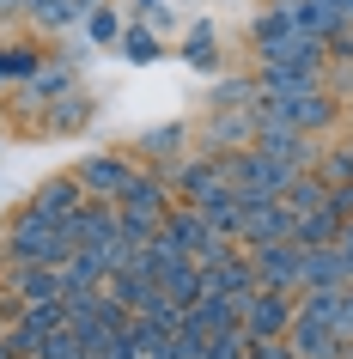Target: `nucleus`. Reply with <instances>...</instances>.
I'll use <instances>...</instances> for the list:
<instances>
[{
	"instance_id": "nucleus-1",
	"label": "nucleus",
	"mask_w": 353,
	"mask_h": 359,
	"mask_svg": "<svg viewBox=\"0 0 353 359\" xmlns=\"http://www.w3.org/2000/svg\"><path fill=\"white\" fill-rule=\"evenodd\" d=\"M250 37H256V61H262V67H298V74H323V61H329V49H323L317 37H305V31H293V25L280 19L274 6H268V13L250 25Z\"/></svg>"
},
{
	"instance_id": "nucleus-2",
	"label": "nucleus",
	"mask_w": 353,
	"mask_h": 359,
	"mask_svg": "<svg viewBox=\"0 0 353 359\" xmlns=\"http://www.w3.org/2000/svg\"><path fill=\"white\" fill-rule=\"evenodd\" d=\"M74 250L79 244L61 226H43V219H31V213H19L13 231H6V262L13 268H61Z\"/></svg>"
},
{
	"instance_id": "nucleus-3",
	"label": "nucleus",
	"mask_w": 353,
	"mask_h": 359,
	"mask_svg": "<svg viewBox=\"0 0 353 359\" xmlns=\"http://www.w3.org/2000/svg\"><path fill=\"white\" fill-rule=\"evenodd\" d=\"M165 231L177 238V244H183V256H189L195 268H213V262H225V256H238V244H232V238H220V231L207 226L195 208H171Z\"/></svg>"
},
{
	"instance_id": "nucleus-4",
	"label": "nucleus",
	"mask_w": 353,
	"mask_h": 359,
	"mask_svg": "<svg viewBox=\"0 0 353 359\" xmlns=\"http://www.w3.org/2000/svg\"><path fill=\"white\" fill-rule=\"evenodd\" d=\"M238 311H244V335L250 341H280L286 329H293V317H298V292L256 286L250 299H238Z\"/></svg>"
},
{
	"instance_id": "nucleus-5",
	"label": "nucleus",
	"mask_w": 353,
	"mask_h": 359,
	"mask_svg": "<svg viewBox=\"0 0 353 359\" xmlns=\"http://www.w3.org/2000/svg\"><path fill=\"white\" fill-rule=\"evenodd\" d=\"M256 110L286 122V128H298V134H317V128H329L335 116H341V104L317 86V92H298V97H256Z\"/></svg>"
},
{
	"instance_id": "nucleus-6",
	"label": "nucleus",
	"mask_w": 353,
	"mask_h": 359,
	"mask_svg": "<svg viewBox=\"0 0 353 359\" xmlns=\"http://www.w3.org/2000/svg\"><path fill=\"white\" fill-rule=\"evenodd\" d=\"M134 177H140V170H134L122 152H92V158L74 170V183H79V195H86V201H122Z\"/></svg>"
},
{
	"instance_id": "nucleus-7",
	"label": "nucleus",
	"mask_w": 353,
	"mask_h": 359,
	"mask_svg": "<svg viewBox=\"0 0 353 359\" xmlns=\"http://www.w3.org/2000/svg\"><path fill=\"white\" fill-rule=\"evenodd\" d=\"M274 13H280L286 25H293V31H305V37H317L323 49H329L335 37H347V31H353V25L341 19V13H335L329 0H274Z\"/></svg>"
},
{
	"instance_id": "nucleus-8",
	"label": "nucleus",
	"mask_w": 353,
	"mask_h": 359,
	"mask_svg": "<svg viewBox=\"0 0 353 359\" xmlns=\"http://www.w3.org/2000/svg\"><path fill=\"white\" fill-rule=\"evenodd\" d=\"M183 208H195L207 219V226L220 231V238H232V244H238V226H244V201H238V189H232V183H207L201 195H195V201H183Z\"/></svg>"
},
{
	"instance_id": "nucleus-9",
	"label": "nucleus",
	"mask_w": 353,
	"mask_h": 359,
	"mask_svg": "<svg viewBox=\"0 0 353 359\" xmlns=\"http://www.w3.org/2000/svg\"><path fill=\"white\" fill-rule=\"evenodd\" d=\"M250 268H256V286H274V292H298V244H262V250H244Z\"/></svg>"
},
{
	"instance_id": "nucleus-10",
	"label": "nucleus",
	"mask_w": 353,
	"mask_h": 359,
	"mask_svg": "<svg viewBox=\"0 0 353 359\" xmlns=\"http://www.w3.org/2000/svg\"><path fill=\"white\" fill-rule=\"evenodd\" d=\"M256 292V268H250V256H225V262L201 268V299H250Z\"/></svg>"
},
{
	"instance_id": "nucleus-11",
	"label": "nucleus",
	"mask_w": 353,
	"mask_h": 359,
	"mask_svg": "<svg viewBox=\"0 0 353 359\" xmlns=\"http://www.w3.org/2000/svg\"><path fill=\"white\" fill-rule=\"evenodd\" d=\"M305 262H298V292H317V286H353V268L341 250H298Z\"/></svg>"
},
{
	"instance_id": "nucleus-12",
	"label": "nucleus",
	"mask_w": 353,
	"mask_h": 359,
	"mask_svg": "<svg viewBox=\"0 0 353 359\" xmlns=\"http://www.w3.org/2000/svg\"><path fill=\"white\" fill-rule=\"evenodd\" d=\"M61 231H67L79 250L110 244V238H116V201H79V213H74V219H67Z\"/></svg>"
},
{
	"instance_id": "nucleus-13",
	"label": "nucleus",
	"mask_w": 353,
	"mask_h": 359,
	"mask_svg": "<svg viewBox=\"0 0 353 359\" xmlns=\"http://www.w3.org/2000/svg\"><path fill=\"white\" fill-rule=\"evenodd\" d=\"M286 341H293V353H298V359H347V341L335 335L329 323H311V317H293Z\"/></svg>"
},
{
	"instance_id": "nucleus-14",
	"label": "nucleus",
	"mask_w": 353,
	"mask_h": 359,
	"mask_svg": "<svg viewBox=\"0 0 353 359\" xmlns=\"http://www.w3.org/2000/svg\"><path fill=\"white\" fill-rule=\"evenodd\" d=\"M116 208H128V213H152V219H171V208H177V201H171V183L159 177V170H140Z\"/></svg>"
},
{
	"instance_id": "nucleus-15",
	"label": "nucleus",
	"mask_w": 353,
	"mask_h": 359,
	"mask_svg": "<svg viewBox=\"0 0 353 359\" xmlns=\"http://www.w3.org/2000/svg\"><path fill=\"white\" fill-rule=\"evenodd\" d=\"M79 201H86V195H79V183H74V177H61V183H49V189H43L25 213H31V219H43V226H67V219L79 213Z\"/></svg>"
},
{
	"instance_id": "nucleus-16",
	"label": "nucleus",
	"mask_w": 353,
	"mask_h": 359,
	"mask_svg": "<svg viewBox=\"0 0 353 359\" xmlns=\"http://www.w3.org/2000/svg\"><path fill=\"white\" fill-rule=\"evenodd\" d=\"M13 304H49L61 299V268H13Z\"/></svg>"
},
{
	"instance_id": "nucleus-17",
	"label": "nucleus",
	"mask_w": 353,
	"mask_h": 359,
	"mask_svg": "<svg viewBox=\"0 0 353 359\" xmlns=\"http://www.w3.org/2000/svg\"><path fill=\"white\" fill-rule=\"evenodd\" d=\"M323 201H329V183H323L317 170H298L293 183H286V195H280V208L293 213V219H305V213H317Z\"/></svg>"
},
{
	"instance_id": "nucleus-18",
	"label": "nucleus",
	"mask_w": 353,
	"mask_h": 359,
	"mask_svg": "<svg viewBox=\"0 0 353 359\" xmlns=\"http://www.w3.org/2000/svg\"><path fill=\"white\" fill-rule=\"evenodd\" d=\"M104 280H110V268L98 262L92 250H74V256L61 262V292H98Z\"/></svg>"
},
{
	"instance_id": "nucleus-19",
	"label": "nucleus",
	"mask_w": 353,
	"mask_h": 359,
	"mask_svg": "<svg viewBox=\"0 0 353 359\" xmlns=\"http://www.w3.org/2000/svg\"><path fill=\"white\" fill-rule=\"evenodd\" d=\"M323 74H298V67H262L256 74V97H298V92H317Z\"/></svg>"
},
{
	"instance_id": "nucleus-20",
	"label": "nucleus",
	"mask_w": 353,
	"mask_h": 359,
	"mask_svg": "<svg viewBox=\"0 0 353 359\" xmlns=\"http://www.w3.org/2000/svg\"><path fill=\"white\" fill-rule=\"evenodd\" d=\"M335 238H341V219H335L329 208H317V213H305V219H293V244H298V250H329Z\"/></svg>"
},
{
	"instance_id": "nucleus-21",
	"label": "nucleus",
	"mask_w": 353,
	"mask_h": 359,
	"mask_svg": "<svg viewBox=\"0 0 353 359\" xmlns=\"http://www.w3.org/2000/svg\"><path fill=\"white\" fill-rule=\"evenodd\" d=\"M195 317H201V329L207 335H225V329H244V311H238V299H201V304H189Z\"/></svg>"
},
{
	"instance_id": "nucleus-22",
	"label": "nucleus",
	"mask_w": 353,
	"mask_h": 359,
	"mask_svg": "<svg viewBox=\"0 0 353 359\" xmlns=\"http://www.w3.org/2000/svg\"><path fill=\"white\" fill-rule=\"evenodd\" d=\"M43 67L37 43H0V79H31Z\"/></svg>"
},
{
	"instance_id": "nucleus-23",
	"label": "nucleus",
	"mask_w": 353,
	"mask_h": 359,
	"mask_svg": "<svg viewBox=\"0 0 353 359\" xmlns=\"http://www.w3.org/2000/svg\"><path fill=\"white\" fill-rule=\"evenodd\" d=\"M341 299H347V286H317V292H305V299H298V317L329 323V329H335V317H341Z\"/></svg>"
},
{
	"instance_id": "nucleus-24",
	"label": "nucleus",
	"mask_w": 353,
	"mask_h": 359,
	"mask_svg": "<svg viewBox=\"0 0 353 359\" xmlns=\"http://www.w3.org/2000/svg\"><path fill=\"white\" fill-rule=\"evenodd\" d=\"M25 86H31V97H61V92H74V67L67 61H43Z\"/></svg>"
},
{
	"instance_id": "nucleus-25",
	"label": "nucleus",
	"mask_w": 353,
	"mask_h": 359,
	"mask_svg": "<svg viewBox=\"0 0 353 359\" xmlns=\"http://www.w3.org/2000/svg\"><path fill=\"white\" fill-rule=\"evenodd\" d=\"M183 61L195 67V74H213V67H220V43H213V31H207V25H195V31H189Z\"/></svg>"
},
{
	"instance_id": "nucleus-26",
	"label": "nucleus",
	"mask_w": 353,
	"mask_h": 359,
	"mask_svg": "<svg viewBox=\"0 0 353 359\" xmlns=\"http://www.w3.org/2000/svg\"><path fill=\"white\" fill-rule=\"evenodd\" d=\"M122 55L140 61V67H147V61H159V55H165V49H159V31H152V25H134V31H122Z\"/></svg>"
},
{
	"instance_id": "nucleus-27",
	"label": "nucleus",
	"mask_w": 353,
	"mask_h": 359,
	"mask_svg": "<svg viewBox=\"0 0 353 359\" xmlns=\"http://www.w3.org/2000/svg\"><path fill=\"white\" fill-rule=\"evenodd\" d=\"M317 177H323L329 189H335V183H353V140H347V147H329V152H323V158H317Z\"/></svg>"
},
{
	"instance_id": "nucleus-28",
	"label": "nucleus",
	"mask_w": 353,
	"mask_h": 359,
	"mask_svg": "<svg viewBox=\"0 0 353 359\" xmlns=\"http://www.w3.org/2000/svg\"><path fill=\"white\" fill-rule=\"evenodd\" d=\"M86 31H92V43H104V49L122 43V19H116V6H92V13H86Z\"/></svg>"
},
{
	"instance_id": "nucleus-29",
	"label": "nucleus",
	"mask_w": 353,
	"mask_h": 359,
	"mask_svg": "<svg viewBox=\"0 0 353 359\" xmlns=\"http://www.w3.org/2000/svg\"><path fill=\"white\" fill-rule=\"evenodd\" d=\"M207 359H250V335H244V329L207 335Z\"/></svg>"
},
{
	"instance_id": "nucleus-30",
	"label": "nucleus",
	"mask_w": 353,
	"mask_h": 359,
	"mask_svg": "<svg viewBox=\"0 0 353 359\" xmlns=\"http://www.w3.org/2000/svg\"><path fill=\"white\" fill-rule=\"evenodd\" d=\"M37 359H86V341H79L74 329H55V335L37 347Z\"/></svg>"
},
{
	"instance_id": "nucleus-31",
	"label": "nucleus",
	"mask_w": 353,
	"mask_h": 359,
	"mask_svg": "<svg viewBox=\"0 0 353 359\" xmlns=\"http://www.w3.org/2000/svg\"><path fill=\"white\" fill-rule=\"evenodd\" d=\"M323 208H329L335 219L347 226V219H353V183H335V189H329V201H323Z\"/></svg>"
},
{
	"instance_id": "nucleus-32",
	"label": "nucleus",
	"mask_w": 353,
	"mask_h": 359,
	"mask_svg": "<svg viewBox=\"0 0 353 359\" xmlns=\"http://www.w3.org/2000/svg\"><path fill=\"white\" fill-rule=\"evenodd\" d=\"M86 116H92V110H86V97H67V110H55V116H49V128H79Z\"/></svg>"
},
{
	"instance_id": "nucleus-33",
	"label": "nucleus",
	"mask_w": 353,
	"mask_h": 359,
	"mask_svg": "<svg viewBox=\"0 0 353 359\" xmlns=\"http://www.w3.org/2000/svg\"><path fill=\"white\" fill-rule=\"evenodd\" d=\"M250 359H298V353H293V341L280 335V341H250Z\"/></svg>"
},
{
	"instance_id": "nucleus-34",
	"label": "nucleus",
	"mask_w": 353,
	"mask_h": 359,
	"mask_svg": "<svg viewBox=\"0 0 353 359\" xmlns=\"http://www.w3.org/2000/svg\"><path fill=\"white\" fill-rule=\"evenodd\" d=\"M335 335L353 347V286H347V299H341V317H335Z\"/></svg>"
},
{
	"instance_id": "nucleus-35",
	"label": "nucleus",
	"mask_w": 353,
	"mask_h": 359,
	"mask_svg": "<svg viewBox=\"0 0 353 359\" xmlns=\"http://www.w3.org/2000/svg\"><path fill=\"white\" fill-rule=\"evenodd\" d=\"M335 250H341V256H347V268H353V219L341 226V238H335Z\"/></svg>"
},
{
	"instance_id": "nucleus-36",
	"label": "nucleus",
	"mask_w": 353,
	"mask_h": 359,
	"mask_svg": "<svg viewBox=\"0 0 353 359\" xmlns=\"http://www.w3.org/2000/svg\"><path fill=\"white\" fill-rule=\"evenodd\" d=\"M329 55H341V61H353V31H347V37H335V43H329Z\"/></svg>"
},
{
	"instance_id": "nucleus-37",
	"label": "nucleus",
	"mask_w": 353,
	"mask_h": 359,
	"mask_svg": "<svg viewBox=\"0 0 353 359\" xmlns=\"http://www.w3.org/2000/svg\"><path fill=\"white\" fill-rule=\"evenodd\" d=\"M0 6H13V13H37L43 0H0Z\"/></svg>"
},
{
	"instance_id": "nucleus-38",
	"label": "nucleus",
	"mask_w": 353,
	"mask_h": 359,
	"mask_svg": "<svg viewBox=\"0 0 353 359\" xmlns=\"http://www.w3.org/2000/svg\"><path fill=\"white\" fill-rule=\"evenodd\" d=\"M329 6H335V13H341V19L353 25V0H329Z\"/></svg>"
},
{
	"instance_id": "nucleus-39",
	"label": "nucleus",
	"mask_w": 353,
	"mask_h": 359,
	"mask_svg": "<svg viewBox=\"0 0 353 359\" xmlns=\"http://www.w3.org/2000/svg\"><path fill=\"white\" fill-rule=\"evenodd\" d=\"M0 311H6V304H0ZM0 335H6V323H0Z\"/></svg>"
},
{
	"instance_id": "nucleus-40",
	"label": "nucleus",
	"mask_w": 353,
	"mask_h": 359,
	"mask_svg": "<svg viewBox=\"0 0 353 359\" xmlns=\"http://www.w3.org/2000/svg\"><path fill=\"white\" fill-rule=\"evenodd\" d=\"M0 359H6V341H0Z\"/></svg>"
},
{
	"instance_id": "nucleus-41",
	"label": "nucleus",
	"mask_w": 353,
	"mask_h": 359,
	"mask_svg": "<svg viewBox=\"0 0 353 359\" xmlns=\"http://www.w3.org/2000/svg\"><path fill=\"white\" fill-rule=\"evenodd\" d=\"M347 359H353V347H347Z\"/></svg>"
},
{
	"instance_id": "nucleus-42",
	"label": "nucleus",
	"mask_w": 353,
	"mask_h": 359,
	"mask_svg": "<svg viewBox=\"0 0 353 359\" xmlns=\"http://www.w3.org/2000/svg\"><path fill=\"white\" fill-rule=\"evenodd\" d=\"M0 13H6V6H0Z\"/></svg>"
}]
</instances>
